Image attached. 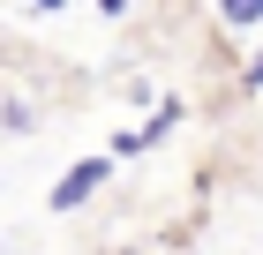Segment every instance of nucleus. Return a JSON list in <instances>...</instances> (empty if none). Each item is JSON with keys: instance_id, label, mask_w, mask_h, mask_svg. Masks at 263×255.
I'll list each match as a JSON object with an SVG mask.
<instances>
[{"instance_id": "1", "label": "nucleus", "mask_w": 263, "mask_h": 255, "mask_svg": "<svg viewBox=\"0 0 263 255\" xmlns=\"http://www.w3.org/2000/svg\"><path fill=\"white\" fill-rule=\"evenodd\" d=\"M105 173H113V158H83V165H68V173L53 180V210H83V203L105 188Z\"/></svg>"}, {"instance_id": "4", "label": "nucleus", "mask_w": 263, "mask_h": 255, "mask_svg": "<svg viewBox=\"0 0 263 255\" xmlns=\"http://www.w3.org/2000/svg\"><path fill=\"white\" fill-rule=\"evenodd\" d=\"M98 8H105V15H121V8H128V0H98Z\"/></svg>"}, {"instance_id": "2", "label": "nucleus", "mask_w": 263, "mask_h": 255, "mask_svg": "<svg viewBox=\"0 0 263 255\" xmlns=\"http://www.w3.org/2000/svg\"><path fill=\"white\" fill-rule=\"evenodd\" d=\"M218 15L233 23V30H256V23H263V0H218Z\"/></svg>"}, {"instance_id": "3", "label": "nucleus", "mask_w": 263, "mask_h": 255, "mask_svg": "<svg viewBox=\"0 0 263 255\" xmlns=\"http://www.w3.org/2000/svg\"><path fill=\"white\" fill-rule=\"evenodd\" d=\"M30 8H38V15H61V8H68V0H30Z\"/></svg>"}]
</instances>
